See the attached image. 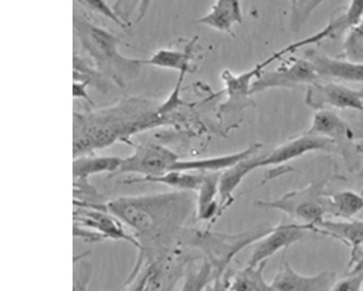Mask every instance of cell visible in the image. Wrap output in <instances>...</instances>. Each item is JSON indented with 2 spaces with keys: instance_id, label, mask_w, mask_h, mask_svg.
<instances>
[{
  "instance_id": "6da1fadb",
  "label": "cell",
  "mask_w": 363,
  "mask_h": 291,
  "mask_svg": "<svg viewBox=\"0 0 363 291\" xmlns=\"http://www.w3.org/2000/svg\"><path fill=\"white\" fill-rule=\"evenodd\" d=\"M104 209L125 225L138 244L136 263L125 282L128 285L144 268L181 246L186 222L195 214L196 195L172 191L122 196L108 200Z\"/></svg>"
},
{
  "instance_id": "7a4b0ae2",
  "label": "cell",
  "mask_w": 363,
  "mask_h": 291,
  "mask_svg": "<svg viewBox=\"0 0 363 291\" xmlns=\"http://www.w3.org/2000/svg\"><path fill=\"white\" fill-rule=\"evenodd\" d=\"M74 27L83 48L93 58L97 70L106 74L118 84H123L140 65L136 58L120 54L118 50L120 40L105 28L76 16Z\"/></svg>"
},
{
  "instance_id": "3957f363",
  "label": "cell",
  "mask_w": 363,
  "mask_h": 291,
  "mask_svg": "<svg viewBox=\"0 0 363 291\" xmlns=\"http://www.w3.org/2000/svg\"><path fill=\"white\" fill-rule=\"evenodd\" d=\"M272 227L259 225L239 234L188 229L184 245H189L203 253V258L213 267L215 275H223L238 253L257 243Z\"/></svg>"
},
{
  "instance_id": "277c9868",
  "label": "cell",
  "mask_w": 363,
  "mask_h": 291,
  "mask_svg": "<svg viewBox=\"0 0 363 291\" xmlns=\"http://www.w3.org/2000/svg\"><path fill=\"white\" fill-rule=\"evenodd\" d=\"M333 180L313 182L278 199L257 200L255 206L260 209L281 212L296 223L310 226L315 232L316 227L328 215L325 188Z\"/></svg>"
},
{
  "instance_id": "5b68a950",
  "label": "cell",
  "mask_w": 363,
  "mask_h": 291,
  "mask_svg": "<svg viewBox=\"0 0 363 291\" xmlns=\"http://www.w3.org/2000/svg\"><path fill=\"white\" fill-rule=\"evenodd\" d=\"M126 143L131 146L133 153L122 158L119 168L108 179L126 174L138 175L142 178L160 177L172 170L179 160L177 154L164 145L131 141Z\"/></svg>"
},
{
  "instance_id": "8992f818",
  "label": "cell",
  "mask_w": 363,
  "mask_h": 291,
  "mask_svg": "<svg viewBox=\"0 0 363 291\" xmlns=\"http://www.w3.org/2000/svg\"><path fill=\"white\" fill-rule=\"evenodd\" d=\"M313 230L298 223H281L272 229L254 244L252 254L246 265L258 266L281 251L287 250L305 239ZM314 232V231H313Z\"/></svg>"
},
{
  "instance_id": "52a82bcc",
  "label": "cell",
  "mask_w": 363,
  "mask_h": 291,
  "mask_svg": "<svg viewBox=\"0 0 363 291\" xmlns=\"http://www.w3.org/2000/svg\"><path fill=\"white\" fill-rule=\"evenodd\" d=\"M74 226L86 229L96 235L101 242L122 241L138 248V244L125 225L115 216L104 210L75 207Z\"/></svg>"
},
{
  "instance_id": "ba28073f",
  "label": "cell",
  "mask_w": 363,
  "mask_h": 291,
  "mask_svg": "<svg viewBox=\"0 0 363 291\" xmlns=\"http://www.w3.org/2000/svg\"><path fill=\"white\" fill-rule=\"evenodd\" d=\"M318 151H337V145L327 138L307 133L286 142L269 153L262 155L259 167L283 166L293 160Z\"/></svg>"
},
{
  "instance_id": "9c48e42d",
  "label": "cell",
  "mask_w": 363,
  "mask_h": 291,
  "mask_svg": "<svg viewBox=\"0 0 363 291\" xmlns=\"http://www.w3.org/2000/svg\"><path fill=\"white\" fill-rule=\"evenodd\" d=\"M358 92L335 83L312 84L308 91L306 103L318 111L327 108L354 109L363 113V102Z\"/></svg>"
},
{
  "instance_id": "30bf717a",
  "label": "cell",
  "mask_w": 363,
  "mask_h": 291,
  "mask_svg": "<svg viewBox=\"0 0 363 291\" xmlns=\"http://www.w3.org/2000/svg\"><path fill=\"white\" fill-rule=\"evenodd\" d=\"M195 260L189 258L177 246L151 264L148 291H172Z\"/></svg>"
},
{
  "instance_id": "8fae6325",
  "label": "cell",
  "mask_w": 363,
  "mask_h": 291,
  "mask_svg": "<svg viewBox=\"0 0 363 291\" xmlns=\"http://www.w3.org/2000/svg\"><path fill=\"white\" fill-rule=\"evenodd\" d=\"M337 280V275L328 271L314 275L300 274L285 261L270 283L274 291H330Z\"/></svg>"
},
{
  "instance_id": "7c38bea8",
  "label": "cell",
  "mask_w": 363,
  "mask_h": 291,
  "mask_svg": "<svg viewBox=\"0 0 363 291\" xmlns=\"http://www.w3.org/2000/svg\"><path fill=\"white\" fill-rule=\"evenodd\" d=\"M306 58L312 64L318 77L363 82V63L331 57L315 50H308Z\"/></svg>"
},
{
  "instance_id": "4fadbf2b",
  "label": "cell",
  "mask_w": 363,
  "mask_h": 291,
  "mask_svg": "<svg viewBox=\"0 0 363 291\" xmlns=\"http://www.w3.org/2000/svg\"><path fill=\"white\" fill-rule=\"evenodd\" d=\"M318 76L313 66L307 58H296L288 66L264 77L259 84H255L252 91L264 87H294L316 82Z\"/></svg>"
},
{
  "instance_id": "5bb4252c",
  "label": "cell",
  "mask_w": 363,
  "mask_h": 291,
  "mask_svg": "<svg viewBox=\"0 0 363 291\" xmlns=\"http://www.w3.org/2000/svg\"><path fill=\"white\" fill-rule=\"evenodd\" d=\"M260 148V146L256 144L244 151L234 154L199 160H179L172 170L201 173H222L239 162L257 154Z\"/></svg>"
},
{
  "instance_id": "9a60e30c",
  "label": "cell",
  "mask_w": 363,
  "mask_h": 291,
  "mask_svg": "<svg viewBox=\"0 0 363 291\" xmlns=\"http://www.w3.org/2000/svg\"><path fill=\"white\" fill-rule=\"evenodd\" d=\"M257 154L239 162L220 174L219 194L221 215L233 202L234 192L244 180L252 172L259 168L260 155Z\"/></svg>"
},
{
  "instance_id": "2e32d148",
  "label": "cell",
  "mask_w": 363,
  "mask_h": 291,
  "mask_svg": "<svg viewBox=\"0 0 363 291\" xmlns=\"http://www.w3.org/2000/svg\"><path fill=\"white\" fill-rule=\"evenodd\" d=\"M307 133L327 138L334 141L337 147L345 145L354 138L350 126L336 112L328 109L317 111Z\"/></svg>"
},
{
  "instance_id": "e0dca14e",
  "label": "cell",
  "mask_w": 363,
  "mask_h": 291,
  "mask_svg": "<svg viewBox=\"0 0 363 291\" xmlns=\"http://www.w3.org/2000/svg\"><path fill=\"white\" fill-rule=\"evenodd\" d=\"M221 173H205L203 182L196 192V219L213 221L220 214L219 180Z\"/></svg>"
},
{
  "instance_id": "ac0fdd59",
  "label": "cell",
  "mask_w": 363,
  "mask_h": 291,
  "mask_svg": "<svg viewBox=\"0 0 363 291\" xmlns=\"http://www.w3.org/2000/svg\"><path fill=\"white\" fill-rule=\"evenodd\" d=\"M205 173L170 170L160 177L152 178L134 177L123 181L125 185H134L143 183L160 184L176 191L196 192L204 179Z\"/></svg>"
},
{
  "instance_id": "d6986e66",
  "label": "cell",
  "mask_w": 363,
  "mask_h": 291,
  "mask_svg": "<svg viewBox=\"0 0 363 291\" xmlns=\"http://www.w3.org/2000/svg\"><path fill=\"white\" fill-rule=\"evenodd\" d=\"M267 262L255 267L246 265L236 270H228L224 276L229 291H274L264 278Z\"/></svg>"
},
{
  "instance_id": "ffe728a7",
  "label": "cell",
  "mask_w": 363,
  "mask_h": 291,
  "mask_svg": "<svg viewBox=\"0 0 363 291\" xmlns=\"http://www.w3.org/2000/svg\"><path fill=\"white\" fill-rule=\"evenodd\" d=\"M315 232L340 240L350 246L351 255L363 246V220L332 221L325 219L316 227Z\"/></svg>"
},
{
  "instance_id": "44dd1931",
  "label": "cell",
  "mask_w": 363,
  "mask_h": 291,
  "mask_svg": "<svg viewBox=\"0 0 363 291\" xmlns=\"http://www.w3.org/2000/svg\"><path fill=\"white\" fill-rule=\"evenodd\" d=\"M121 162H122V158L114 156L92 155L74 158L73 162L74 181H87L90 177L101 173H108V176H111L118 170Z\"/></svg>"
},
{
  "instance_id": "7402d4cb",
  "label": "cell",
  "mask_w": 363,
  "mask_h": 291,
  "mask_svg": "<svg viewBox=\"0 0 363 291\" xmlns=\"http://www.w3.org/2000/svg\"><path fill=\"white\" fill-rule=\"evenodd\" d=\"M199 22L217 31L230 33L233 27L242 22V11L238 2L218 1Z\"/></svg>"
},
{
  "instance_id": "603a6c76",
  "label": "cell",
  "mask_w": 363,
  "mask_h": 291,
  "mask_svg": "<svg viewBox=\"0 0 363 291\" xmlns=\"http://www.w3.org/2000/svg\"><path fill=\"white\" fill-rule=\"evenodd\" d=\"M328 214L351 220L363 209V195L345 190L327 194Z\"/></svg>"
},
{
  "instance_id": "cb8c5ba5",
  "label": "cell",
  "mask_w": 363,
  "mask_h": 291,
  "mask_svg": "<svg viewBox=\"0 0 363 291\" xmlns=\"http://www.w3.org/2000/svg\"><path fill=\"white\" fill-rule=\"evenodd\" d=\"M198 260H194L189 265L180 291H205L208 285L213 280L215 273L209 262L203 258L197 263Z\"/></svg>"
},
{
  "instance_id": "d4e9b609",
  "label": "cell",
  "mask_w": 363,
  "mask_h": 291,
  "mask_svg": "<svg viewBox=\"0 0 363 291\" xmlns=\"http://www.w3.org/2000/svg\"><path fill=\"white\" fill-rule=\"evenodd\" d=\"M190 55L188 53L169 49L160 50L147 60H138L140 65L183 72L187 70Z\"/></svg>"
},
{
  "instance_id": "484cf974",
  "label": "cell",
  "mask_w": 363,
  "mask_h": 291,
  "mask_svg": "<svg viewBox=\"0 0 363 291\" xmlns=\"http://www.w3.org/2000/svg\"><path fill=\"white\" fill-rule=\"evenodd\" d=\"M346 60L363 63V20L351 29L344 44Z\"/></svg>"
},
{
  "instance_id": "4316f807",
  "label": "cell",
  "mask_w": 363,
  "mask_h": 291,
  "mask_svg": "<svg viewBox=\"0 0 363 291\" xmlns=\"http://www.w3.org/2000/svg\"><path fill=\"white\" fill-rule=\"evenodd\" d=\"M84 258H86V254L74 259L73 291H89L94 268L92 264Z\"/></svg>"
},
{
  "instance_id": "83f0119b",
  "label": "cell",
  "mask_w": 363,
  "mask_h": 291,
  "mask_svg": "<svg viewBox=\"0 0 363 291\" xmlns=\"http://www.w3.org/2000/svg\"><path fill=\"white\" fill-rule=\"evenodd\" d=\"M79 4L82 5V6H84L87 10L94 11L104 16L121 28L124 29V31L129 29V27L118 18L114 9L104 1H101V0H94V1L84 0V1H79Z\"/></svg>"
},
{
  "instance_id": "f1b7e54d",
  "label": "cell",
  "mask_w": 363,
  "mask_h": 291,
  "mask_svg": "<svg viewBox=\"0 0 363 291\" xmlns=\"http://www.w3.org/2000/svg\"><path fill=\"white\" fill-rule=\"evenodd\" d=\"M363 288V271L350 270L347 275L337 280L330 291H361Z\"/></svg>"
},
{
  "instance_id": "f546056e",
  "label": "cell",
  "mask_w": 363,
  "mask_h": 291,
  "mask_svg": "<svg viewBox=\"0 0 363 291\" xmlns=\"http://www.w3.org/2000/svg\"><path fill=\"white\" fill-rule=\"evenodd\" d=\"M150 266L144 268L138 276L128 286L126 291H148Z\"/></svg>"
},
{
  "instance_id": "4dcf8cb0",
  "label": "cell",
  "mask_w": 363,
  "mask_h": 291,
  "mask_svg": "<svg viewBox=\"0 0 363 291\" xmlns=\"http://www.w3.org/2000/svg\"><path fill=\"white\" fill-rule=\"evenodd\" d=\"M91 80L74 81L73 96L75 99H84L89 104H93L94 101L86 92L87 87L90 84Z\"/></svg>"
},
{
  "instance_id": "1f68e13d",
  "label": "cell",
  "mask_w": 363,
  "mask_h": 291,
  "mask_svg": "<svg viewBox=\"0 0 363 291\" xmlns=\"http://www.w3.org/2000/svg\"><path fill=\"white\" fill-rule=\"evenodd\" d=\"M224 275H215L205 291H229Z\"/></svg>"
},
{
  "instance_id": "d6a6232c",
  "label": "cell",
  "mask_w": 363,
  "mask_h": 291,
  "mask_svg": "<svg viewBox=\"0 0 363 291\" xmlns=\"http://www.w3.org/2000/svg\"><path fill=\"white\" fill-rule=\"evenodd\" d=\"M356 150L359 153H363V143L357 145Z\"/></svg>"
},
{
  "instance_id": "836d02e7",
  "label": "cell",
  "mask_w": 363,
  "mask_h": 291,
  "mask_svg": "<svg viewBox=\"0 0 363 291\" xmlns=\"http://www.w3.org/2000/svg\"><path fill=\"white\" fill-rule=\"evenodd\" d=\"M359 97L363 99V89L358 92Z\"/></svg>"
},
{
  "instance_id": "e575fe53",
  "label": "cell",
  "mask_w": 363,
  "mask_h": 291,
  "mask_svg": "<svg viewBox=\"0 0 363 291\" xmlns=\"http://www.w3.org/2000/svg\"><path fill=\"white\" fill-rule=\"evenodd\" d=\"M361 291H363V288H362V290Z\"/></svg>"
}]
</instances>
